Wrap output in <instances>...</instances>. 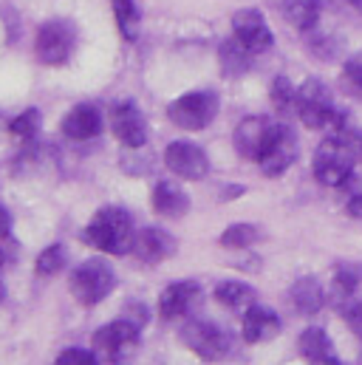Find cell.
Instances as JSON below:
<instances>
[{
    "instance_id": "6da1fadb",
    "label": "cell",
    "mask_w": 362,
    "mask_h": 365,
    "mask_svg": "<svg viewBox=\"0 0 362 365\" xmlns=\"http://www.w3.org/2000/svg\"><path fill=\"white\" fill-rule=\"evenodd\" d=\"M300 122L311 130H329V133H340L348 130V119L346 113L334 105L331 91L323 80H306L297 88V105H294Z\"/></svg>"
},
{
    "instance_id": "7a4b0ae2",
    "label": "cell",
    "mask_w": 362,
    "mask_h": 365,
    "mask_svg": "<svg viewBox=\"0 0 362 365\" xmlns=\"http://www.w3.org/2000/svg\"><path fill=\"white\" fill-rule=\"evenodd\" d=\"M357 148H354V133L351 130H340V133H329L311 162L314 179L326 187H340L351 179L354 173V162H357Z\"/></svg>"
},
{
    "instance_id": "3957f363",
    "label": "cell",
    "mask_w": 362,
    "mask_h": 365,
    "mask_svg": "<svg viewBox=\"0 0 362 365\" xmlns=\"http://www.w3.org/2000/svg\"><path fill=\"white\" fill-rule=\"evenodd\" d=\"M83 238L105 255H128L133 252L136 232H133L130 215L122 207H102L88 221Z\"/></svg>"
},
{
    "instance_id": "277c9868",
    "label": "cell",
    "mask_w": 362,
    "mask_h": 365,
    "mask_svg": "<svg viewBox=\"0 0 362 365\" xmlns=\"http://www.w3.org/2000/svg\"><path fill=\"white\" fill-rule=\"evenodd\" d=\"M116 272L108 261L102 258H90L86 264H80L71 272V292L83 306H96L102 303L113 289H116Z\"/></svg>"
},
{
    "instance_id": "5b68a950",
    "label": "cell",
    "mask_w": 362,
    "mask_h": 365,
    "mask_svg": "<svg viewBox=\"0 0 362 365\" xmlns=\"http://www.w3.org/2000/svg\"><path fill=\"white\" fill-rule=\"evenodd\" d=\"M218 105H221L218 93L204 88V91L184 93L179 99H173L167 108V116L173 125H179L184 130H204L218 116Z\"/></svg>"
},
{
    "instance_id": "8992f818",
    "label": "cell",
    "mask_w": 362,
    "mask_h": 365,
    "mask_svg": "<svg viewBox=\"0 0 362 365\" xmlns=\"http://www.w3.org/2000/svg\"><path fill=\"white\" fill-rule=\"evenodd\" d=\"M297 136L289 125L283 122H272L269 133H267V142H264V150L258 156V165L267 176H283L294 162H297Z\"/></svg>"
},
{
    "instance_id": "52a82bcc",
    "label": "cell",
    "mask_w": 362,
    "mask_h": 365,
    "mask_svg": "<svg viewBox=\"0 0 362 365\" xmlns=\"http://www.w3.org/2000/svg\"><path fill=\"white\" fill-rule=\"evenodd\" d=\"M181 340L204 360H221L232 351V334L212 320H190L181 329Z\"/></svg>"
},
{
    "instance_id": "ba28073f",
    "label": "cell",
    "mask_w": 362,
    "mask_h": 365,
    "mask_svg": "<svg viewBox=\"0 0 362 365\" xmlns=\"http://www.w3.org/2000/svg\"><path fill=\"white\" fill-rule=\"evenodd\" d=\"M37 57L46 66H63L71 60L77 46V29L68 20H48L37 31Z\"/></svg>"
},
{
    "instance_id": "9c48e42d",
    "label": "cell",
    "mask_w": 362,
    "mask_h": 365,
    "mask_svg": "<svg viewBox=\"0 0 362 365\" xmlns=\"http://www.w3.org/2000/svg\"><path fill=\"white\" fill-rule=\"evenodd\" d=\"M165 165L170 173H176L179 179H187V182H198L210 173V159L207 153L192 145V142H173L167 145L165 150Z\"/></svg>"
},
{
    "instance_id": "30bf717a",
    "label": "cell",
    "mask_w": 362,
    "mask_h": 365,
    "mask_svg": "<svg viewBox=\"0 0 362 365\" xmlns=\"http://www.w3.org/2000/svg\"><path fill=\"white\" fill-rule=\"evenodd\" d=\"M110 128H113V136L128 148H142L148 142V122H145L139 105L130 99H122L119 105H113Z\"/></svg>"
},
{
    "instance_id": "8fae6325",
    "label": "cell",
    "mask_w": 362,
    "mask_h": 365,
    "mask_svg": "<svg viewBox=\"0 0 362 365\" xmlns=\"http://www.w3.org/2000/svg\"><path fill=\"white\" fill-rule=\"evenodd\" d=\"M232 31H235V37H238L252 54L269 51L272 43H274V34H272V29L267 26V20H264V14H261L258 9H241V11H235V17H232Z\"/></svg>"
},
{
    "instance_id": "7c38bea8",
    "label": "cell",
    "mask_w": 362,
    "mask_h": 365,
    "mask_svg": "<svg viewBox=\"0 0 362 365\" xmlns=\"http://www.w3.org/2000/svg\"><path fill=\"white\" fill-rule=\"evenodd\" d=\"M93 343H96V349H99L108 360H119V357H125V354L139 343V326L130 323L128 317H119V320L102 326V329L93 334Z\"/></svg>"
},
{
    "instance_id": "4fadbf2b",
    "label": "cell",
    "mask_w": 362,
    "mask_h": 365,
    "mask_svg": "<svg viewBox=\"0 0 362 365\" xmlns=\"http://www.w3.org/2000/svg\"><path fill=\"white\" fill-rule=\"evenodd\" d=\"M198 300H201V286H198L195 280H176V283H170V286L162 292V297H159V312H162V317H167V320H173V317H187V314H192V309L198 306Z\"/></svg>"
},
{
    "instance_id": "5bb4252c",
    "label": "cell",
    "mask_w": 362,
    "mask_h": 365,
    "mask_svg": "<svg viewBox=\"0 0 362 365\" xmlns=\"http://www.w3.org/2000/svg\"><path fill=\"white\" fill-rule=\"evenodd\" d=\"M133 252L145 264H162L176 252V238L170 232L159 230V227H145V230L136 232Z\"/></svg>"
},
{
    "instance_id": "9a60e30c",
    "label": "cell",
    "mask_w": 362,
    "mask_h": 365,
    "mask_svg": "<svg viewBox=\"0 0 362 365\" xmlns=\"http://www.w3.org/2000/svg\"><path fill=\"white\" fill-rule=\"evenodd\" d=\"M280 329H283V323H280L277 312H272L267 306L255 303L244 312V329L241 331H244V340L249 346H258V343H267L272 337H277Z\"/></svg>"
},
{
    "instance_id": "2e32d148",
    "label": "cell",
    "mask_w": 362,
    "mask_h": 365,
    "mask_svg": "<svg viewBox=\"0 0 362 365\" xmlns=\"http://www.w3.org/2000/svg\"><path fill=\"white\" fill-rule=\"evenodd\" d=\"M99 130H102V113H99V108L90 105V102L74 105V108L66 113V119H63V133H66L68 139H74V142L93 139V136H99Z\"/></svg>"
},
{
    "instance_id": "e0dca14e",
    "label": "cell",
    "mask_w": 362,
    "mask_h": 365,
    "mask_svg": "<svg viewBox=\"0 0 362 365\" xmlns=\"http://www.w3.org/2000/svg\"><path fill=\"white\" fill-rule=\"evenodd\" d=\"M269 128H272V119H267V116H247V119L235 128V150H238L244 159L258 162Z\"/></svg>"
},
{
    "instance_id": "ac0fdd59",
    "label": "cell",
    "mask_w": 362,
    "mask_h": 365,
    "mask_svg": "<svg viewBox=\"0 0 362 365\" xmlns=\"http://www.w3.org/2000/svg\"><path fill=\"white\" fill-rule=\"evenodd\" d=\"M297 349H300V354H303L306 360H311V363L340 365V357H337V351H334L331 337H329V334H326L320 326H309V329L300 334Z\"/></svg>"
},
{
    "instance_id": "d6986e66",
    "label": "cell",
    "mask_w": 362,
    "mask_h": 365,
    "mask_svg": "<svg viewBox=\"0 0 362 365\" xmlns=\"http://www.w3.org/2000/svg\"><path fill=\"white\" fill-rule=\"evenodd\" d=\"M153 210L162 218H181L190 212V195L176 182H159L153 187Z\"/></svg>"
},
{
    "instance_id": "ffe728a7",
    "label": "cell",
    "mask_w": 362,
    "mask_h": 365,
    "mask_svg": "<svg viewBox=\"0 0 362 365\" xmlns=\"http://www.w3.org/2000/svg\"><path fill=\"white\" fill-rule=\"evenodd\" d=\"M289 297H291V306H294L300 314H317V312H323V306H326V289L320 286L317 277H300V280L291 286Z\"/></svg>"
},
{
    "instance_id": "44dd1931",
    "label": "cell",
    "mask_w": 362,
    "mask_h": 365,
    "mask_svg": "<svg viewBox=\"0 0 362 365\" xmlns=\"http://www.w3.org/2000/svg\"><path fill=\"white\" fill-rule=\"evenodd\" d=\"M280 14L300 31H309L320 23L323 3L320 0H280Z\"/></svg>"
},
{
    "instance_id": "7402d4cb",
    "label": "cell",
    "mask_w": 362,
    "mask_h": 365,
    "mask_svg": "<svg viewBox=\"0 0 362 365\" xmlns=\"http://www.w3.org/2000/svg\"><path fill=\"white\" fill-rule=\"evenodd\" d=\"M215 300L221 306H227L229 312H247L249 306H255L258 300V292L249 286V283H241V280H224L215 286Z\"/></svg>"
},
{
    "instance_id": "603a6c76",
    "label": "cell",
    "mask_w": 362,
    "mask_h": 365,
    "mask_svg": "<svg viewBox=\"0 0 362 365\" xmlns=\"http://www.w3.org/2000/svg\"><path fill=\"white\" fill-rule=\"evenodd\" d=\"M252 57H255V54H252L238 37H232V40H227V43L221 46V66H224V74H227V77L247 74L249 66H252Z\"/></svg>"
},
{
    "instance_id": "cb8c5ba5",
    "label": "cell",
    "mask_w": 362,
    "mask_h": 365,
    "mask_svg": "<svg viewBox=\"0 0 362 365\" xmlns=\"http://www.w3.org/2000/svg\"><path fill=\"white\" fill-rule=\"evenodd\" d=\"M110 6H113V17H116L122 37L136 40L139 26H142V3L139 0H110Z\"/></svg>"
},
{
    "instance_id": "d4e9b609",
    "label": "cell",
    "mask_w": 362,
    "mask_h": 365,
    "mask_svg": "<svg viewBox=\"0 0 362 365\" xmlns=\"http://www.w3.org/2000/svg\"><path fill=\"white\" fill-rule=\"evenodd\" d=\"M360 280H362V267H357V264H337V269H334V289H331L334 300L337 303L340 300H351V294L357 292Z\"/></svg>"
},
{
    "instance_id": "484cf974",
    "label": "cell",
    "mask_w": 362,
    "mask_h": 365,
    "mask_svg": "<svg viewBox=\"0 0 362 365\" xmlns=\"http://www.w3.org/2000/svg\"><path fill=\"white\" fill-rule=\"evenodd\" d=\"M261 241V230L255 224H232L221 232V247L227 250H249Z\"/></svg>"
},
{
    "instance_id": "4316f807",
    "label": "cell",
    "mask_w": 362,
    "mask_h": 365,
    "mask_svg": "<svg viewBox=\"0 0 362 365\" xmlns=\"http://www.w3.org/2000/svg\"><path fill=\"white\" fill-rule=\"evenodd\" d=\"M269 96L277 113H289V110H294V105H297V88L289 83V77H277V80L272 83Z\"/></svg>"
},
{
    "instance_id": "83f0119b",
    "label": "cell",
    "mask_w": 362,
    "mask_h": 365,
    "mask_svg": "<svg viewBox=\"0 0 362 365\" xmlns=\"http://www.w3.org/2000/svg\"><path fill=\"white\" fill-rule=\"evenodd\" d=\"M66 261H68L66 250H63L60 244H51V247H46V250L40 252L34 269H37V274H57V272H63Z\"/></svg>"
},
{
    "instance_id": "f1b7e54d",
    "label": "cell",
    "mask_w": 362,
    "mask_h": 365,
    "mask_svg": "<svg viewBox=\"0 0 362 365\" xmlns=\"http://www.w3.org/2000/svg\"><path fill=\"white\" fill-rule=\"evenodd\" d=\"M9 130L17 136V139H34L37 133H40V110L37 108H29V110H23L11 125H9Z\"/></svg>"
},
{
    "instance_id": "f546056e",
    "label": "cell",
    "mask_w": 362,
    "mask_h": 365,
    "mask_svg": "<svg viewBox=\"0 0 362 365\" xmlns=\"http://www.w3.org/2000/svg\"><path fill=\"white\" fill-rule=\"evenodd\" d=\"M60 365H88L96 363V354L88 351V349H66L60 357H57Z\"/></svg>"
},
{
    "instance_id": "4dcf8cb0",
    "label": "cell",
    "mask_w": 362,
    "mask_h": 365,
    "mask_svg": "<svg viewBox=\"0 0 362 365\" xmlns=\"http://www.w3.org/2000/svg\"><path fill=\"white\" fill-rule=\"evenodd\" d=\"M346 320H348L351 331H354V334H357V337L362 340V300L351 303V306L346 309Z\"/></svg>"
},
{
    "instance_id": "1f68e13d",
    "label": "cell",
    "mask_w": 362,
    "mask_h": 365,
    "mask_svg": "<svg viewBox=\"0 0 362 365\" xmlns=\"http://www.w3.org/2000/svg\"><path fill=\"white\" fill-rule=\"evenodd\" d=\"M346 77L362 91V51L360 54H354V57L346 63Z\"/></svg>"
},
{
    "instance_id": "d6a6232c",
    "label": "cell",
    "mask_w": 362,
    "mask_h": 365,
    "mask_svg": "<svg viewBox=\"0 0 362 365\" xmlns=\"http://www.w3.org/2000/svg\"><path fill=\"white\" fill-rule=\"evenodd\" d=\"M122 317H128L130 323H136L139 329L148 323V312H145V306L142 303H128L125 306V312H122Z\"/></svg>"
},
{
    "instance_id": "836d02e7",
    "label": "cell",
    "mask_w": 362,
    "mask_h": 365,
    "mask_svg": "<svg viewBox=\"0 0 362 365\" xmlns=\"http://www.w3.org/2000/svg\"><path fill=\"white\" fill-rule=\"evenodd\" d=\"M346 212H348L351 218H360V221H362V192H357V195H351V201H348Z\"/></svg>"
},
{
    "instance_id": "e575fe53",
    "label": "cell",
    "mask_w": 362,
    "mask_h": 365,
    "mask_svg": "<svg viewBox=\"0 0 362 365\" xmlns=\"http://www.w3.org/2000/svg\"><path fill=\"white\" fill-rule=\"evenodd\" d=\"M11 232V215H9V210L0 204V238H6Z\"/></svg>"
},
{
    "instance_id": "d590c367",
    "label": "cell",
    "mask_w": 362,
    "mask_h": 365,
    "mask_svg": "<svg viewBox=\"0 0 362 365\" xmlns=\"http://www.w3.org/2000/svg\"><path fill=\"white\" fill-rule=\"evenodd\" d=\"M354 148H357V156L362 159V130L360 133H354Z\"/></svg>"
},
{
    "instance_id": "8d00e7d4",
    "label": "cell",
    "mask_w": 362,
    "mask_h": 365,
    "mask_svg": "<svg viewBox=\"0 0 362 365\" xmlns=\"http://www.w3.org/2000/svg\"><path fill=\"white\" fill-rule=\"evenodd\" d=\"M3 264H6V255H3V250H0V269H3Z\"/></svg>"
},
{
    "instance_id": "74e56055",
    "label": "cell",
    "mask_w": 362,
    "mask_h": 365,
    "mask_svg": "<svg viewBox=\"0 0 362 365\" xmlns=\"http://www.w3.org/2000/svg\"><path fill=\"white\" fill-rule=\"evenodd\" d=\"M3 294H6V286H3V283H0V300H3Z\"/></svg>"
},
{
    "instance_id": "f35d334b",
    "label": "cell",
    "mask_w": 362,
    "mask_h": 365,
    "mask_svg": "<svg viewBox=\"0 0 362 365\" xmlns=\"http://www.w3.org/2000/svg\"><path fill=\"white\" fill-rule=\"evenodd\" d=\"M351 3H354V6H357V9L362 11V0H351Z\"/></svg>"
}]
</instances>
